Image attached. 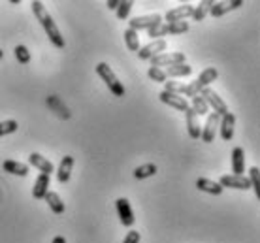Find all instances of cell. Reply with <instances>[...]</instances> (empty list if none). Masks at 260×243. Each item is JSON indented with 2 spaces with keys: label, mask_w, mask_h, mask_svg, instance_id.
Returning a JSON list of instances; mask_svg holds the SVG:
<instances>
[{
  "label": "cell",
  "mask_w": 260,
  "mask_h": 243,
  "mask_svg": "<svg viewBox=\"0 0 260 243\" xmlns=\"http://www.w3.org/2000/svg\"><path fill=\"white\" fill-rule=\"evenodd\" d=\"M30 6H32V12H34V15H36V19L40 21V25H42V28L46 30L47 38L51 40L53 46L59 47V49H64V46H66L64 38H62V34H60L59 26L55 25L53 17L49 15V13H47L46 6H44L40 0H34Z\"/></svg>",
  "instance_id": "obj_1"
},
{
  "label": "cell",
  "mask_w": 260,
  "mask_h": 243,
  "mask_svg": "<svg viewBox=\"0 0 260 243\" xmlns=\"http://www.w3.org/2000/svg\"><path fill=\"white\" fill-rule=\"evenodd\" d=\"M189 30V23L187 21H179V23H162L158 26H153L147 30L151 40H164V36H179Z\"/></svg>",
  "instance_id": "obj_2"
},
{
  "label": "cell",
  "mask_w": 260,
  "mask_h": 243,
  "mask_svg": "<svg viewBox=\"0 0 260 243\" xmlns=\"http://www.w3.org/2000/svg\"><path fill=\"white\" fill-rule=\"evenodd\" d=\"M96 74L102 78V81H104L106 85H108V89H110L111 92H113V96H124V87L123 83L119 81V78L115 76V72L111 70L110 66H108V62H98L96 64Z\"/></svg>",
  "instance_id": "obj_3"
},
{
  "label": "cell",
  "mask_w": 260,
  "mask_h": 243,
  "mask_svg": "<svg viewBox=\"0 0 260 243\" xmlns=\"http://www.w3.org/2000/svg\"><path fill=\"white\" fill-rule=\"evenodd\" d=\"M200 96L204 98V102L208 104V108L211 110L213 108V113H217L219 117H222V115H226L228 113V106L226 102L217 94V92L211 89V87H206V89H202L200 91Z\"/></svg>",
  "instance_id": "obj_4"
},
{
  "label": "cell",
  "mask_w": 260,
  "mask_h": 243,
  "mask_svg": "<svg viewBox=\"0 0 260 243\" xmlns=\"http://www.w3.org/2000/svg\"><path fill=\"white\" fill-rule=\"evenodd\" d=\"M162 25V15H158V13H151V15H140V17H134V19L128 21V28L132 30H149L153 26H158Z\"/></svg>",
  "instance_id": "obj_5"
},
{
  "label": "cell",
  "mask_w": 260,
  "mask_h": 243,
  "mask_svg": "<svg viewBox=\"0 0 260 243\" xmlns=\"http://www.w3.org/2000/svg\"><path fill=\"white\" fill-rule=\"evenodd\" d=\"M164 91L166 92H174V94H179L183 98H194L200 92L196 91L192 83H179V81H166L164 83Z\"/></svg>",
  "instance_id": "obj_6"
},
{
  "label": "cell",
  "mask_w": 260,
  "mask_h": 243,
  "mask_svg": "<svg viewBox=\"0 0 260 243\" xmlns=\"http://www.w3.org/2000/svg\"><path fill=\"white\" fill-rule=\"evenodd\" d=\"M181 62H185V53L183 51H174V53L164 51V53H160V55H156V57L151 59V66H156V68L181 64Z\"/></svg>",
  "instance_id": "obj_7"
},
{
  "label": "cell",
  "mask_w": 260,
  "mask_h": 243,
  "mask_svg": "<svg viewBox=\"0 0 260 243\" xmlns=\"http://www.w3.org/2000/svg\"><path fill=\"white\" fill-rule=\"evenodd\" d=\"M166 47H168L166 40H151L147 46L140 47L138 57H140L142 60H151L153 57H156V55H160V53L166 51Z\"/></svg>",
  "instance_id": "obj_8"
},
{
  "label": "cell",
  "mask_w": 260,
  "mask_h": 243,
  "mask_svg": "<svg viewBox=\"0 0 260 243\" xmlns=\"http://www.w3.org/2000/svg\"><path fill=\"white\" fill-rule=\"evenodd\" d=\"M219 121H221V117H219L217 113H213V112L208 113V121H206V125H204L202 134H200L202 142H206V144L215 142V136H217V130H219Z\"/></svg>",
  "instance_id": "obj_9"
},
{
  "label": "cell",
  "mask_w": 260,
  "mask_h": 243,
  "mask_svg": "<svg viewBox=\"0 0 260 243\" xmlns=\"http://www.w3.org/2000/svg\"><path fill=\"white\" fill-rule=\"evenodd\" d=\"M217 183L221 185L222 189H236V191H249L251 189V183L245 176H234V173L222 176Z\"/></svg>",
  "instance_id": "obj_10"
},
{
  "label": "cell",
  "mask_w": 260,
  "mask_h": 243,
  "mask_svg": "<svg viewBox=\"0 0 260 243\" xmlns=\"http://www.w3.org/2000/svg\"><path fill=\"white\" fill-rule=\"evenodd\" d=\"M115 207H117V215H119L121 224L126 226V228H130V226L134 224V221H136L134 211L130 207V202L126 198H117V200H115Z\"/></svg>",
  "instance_id": "obj_11"
},
{
  "label": "cell",
  "mask_w": 260,
  "mask_h": 243,
  "mask_svg": "<svg viewBox=\"0 0 260 243\" xmlns=\"http://www.w3.org/2000/svg\"><path fill=\"white\" fill-rule=\"evenodd\" d=\"M158 98H160V102L166 106H170V108H176L177 112H187L190 108L189 100L183 98V96H179V94H174V92H166L162 91L160 94H158Z\"/></svg>",
  "instance_id": "obj_12"
},
{
  "label": "cell",
  "mask_w": 260,
  "mask_h": 243,
  "mask_svg": "<svg viewBox=\"0 0 260 243\" xmlns=\"http://www.w3.org/2000/svg\"><path fill=\"white\" fill-rule=\"evenodd\" d=\"M192 10H194V6L189 4V2H185L181 6H177V8H174V10L166 12L164 19L168 21V23H179V21H185L187 17H190V15H192Z\"/></svg>",
  "instance_id": "obj_13"
},
{
  "label": "cell",
  "mask_w": 260,
  "mask_h": 243,
  "mask_svg": "<svg viewBox=\"0 0 260 243\" xmlns=\"http://www.w3.org/2000/svg\"><path fill=\"white\" fill-rule=\"evenodd\" d=\"M234 126H236V115L228 112L226 115H222L219 121V130H221V138L224 142H230L234 138Z\"/></svg>",
  "instance_id": "obj_14"
},
{
  "label": "cell",
  "mask_w": 260,
  "mask_h": 243,
  "mask_svg": "<svg viewBox=\"0 0 260 243\" xmlns=\"http://www.w3.org/2000/svg\"><path fill=\"white\" fill-rule=\"evenodd\" d=\"M217 78H219V72H217V68H213V66H211V68H206V70L198 76V79H196V81H192V85H194L196 91L200 92L202 89H206V87L211 85Z\"/></svg>",
  "instance_id": "obj_15"
},
{
  "label": "cell",
  "mask_w": 260,
  "mask_h": 243,
  "mask_svg": "<svg viewBox=\"0 0 260 243\" xmlns=\"http://www.w3.org/2000/svg\"><path fill=\"white\" fill-rule=\"evenodd\" d=\"M28 164L34 166V168H38L42 173H46V176H51L53 171H55V166L47 160L46 157H42L40 153H30L28 155Z\"/></svg>",
  "instance_id": "obj_16"
},
{
  "label": "cell",
  "mask_w": 260,
  "mask_h": 243,
  "mask_svg": "<svg viewBox=\"0 0 260 243\" xmlns=\"http://www.w3.org/2000/svg\"><path fill=\"white\" fill-rule=\"evenodd\" d=\"M240 6H243V2L241 0H230V2H213V6L209 10V13L213 15V17H221L224 13L232 12V10H238Z\"/></svg>",
  "instance_id": "obj_17"
},
{
  "label": "cell",
  "mask_w": 260,
  "mask_h": 243,
  "mask_svg": "<svg viewBox=\"0 0 260 243\" xmlns=\"http://www.w3.org/2000/svg\"><path fill=\"white\" fill-rule=\"evenodd\" d=\"M196 189L202 192H208V194H213V196H219V194H222V189L221 185L217 183V181H213V179H208V178H198L196 179Z\"/></svg>",
  "instance_id": "obj_18"
},
{
  "label": "cell",
  "mask_w": 260,
  "mask_h": 243,
  "mask_svg": "<svg viewBox=\"0 0 260 243\" xmlns=\"http://www.w3.org/2000/svg\"><path fill=\"white\" fill-rule=\"evenodd\" d=\"M232 173L234 176H245V153L243 147L232 149Z\"/></svg>",
  "instance_id": "obj_19"
},
{
  "label": "cell",
  "mask_w": 260,
  "mask_h": 243,
  "mask_svg": "<svg viewBox=\"0 0 260 243\" xmlns=\"http://www.w3.org/2000/svg\"><path fill=\"white\" fill-rule=\"evenodd\" d=\"M185 119H187V130H189V136L192 140H200V134H202V126L198 123V117H196V113L192 110H187L185 112Z\"/></svg>",
  "instance_id": "obj_20"
},
{
  "label": "cell",
  "mask_w": 260,
  "mask_h": 243,
  "mask_svg": "<svg viewBox=\"0 0 260 243\" xmlns=\"http://www.w3.org/2000/svg\"><path fill=\"white\" fill-rule=\"evenodd\" d=\"M44 200L47 202V205L51 207V211L55 213V215H62L66 210L64 202H62V198L59 196V192L55 191H47V194L44 196Z\"/></svg>",
  "instance_id": "obj_21"
},
{
  "label": "cell",
  "mask_w": 260,
  "mask_h": 243,
  "mask_svg": "<svg viewBox=\"0 0 260 243\" xmlns=\"http://www.w3.org/2000/svg\"><path fill=\"white\" fill-rule=\"evenodd\" d=\"M72 168H74V157L70 155H66L62 157L59 164V170H57V179H59V183H66L72 176Z\"/></svg>",
  "instance_id": "obj_22"
},
{
  "label": "cell",
  "mask_w": 260,
  "mask_h": 243,
  "mask_svg": "<svg viewBox=\"0 0 260 243\" xmlns=\"http://www.w3.org/2000/svg\"><path fill=\"white\" fill-rule=\"evenodd\" d=\"M47 191H49V176L40 173L38 178H36V183H34V187H32V196L36 198V200H44Z\"/></svg>",
  "instance_id": "obj_23"
},
{
  "label": "cell",
  "mask_w": 260,
  "mask_h": 243,
  "mask_svg": "<svg viewBox=\"0 0 260 243\" xmlns=\"http://www.w3.org/2000/svg\"><path fill=\"white\" fill-rule=\"evenodd\" d=\"M164 74H166V78H187V76H190L192 74V66L187 64V62H181V64H174V66H168L166 70H164Z\"/></svg>",
  "instance_id": "obj_24"
},
{
  "label": "cell",
  "mask_w": 260,
  "mask_h": 243,
  "mask_svg": "<svg viewBox=\"0 0 260 243\" xmlns=\"http://www.w3.org/2000/svg\"><path fill=\"white\" fill-rule=\"evenodd\" d=\"M4 171L13 173V176H19V178H26L28 176V166L19 162V160H4Z\"/></svg>",
  "instance_id": "obj_25"
},
{
  "label": "cell",
  "mask_w": 260,
  "mask_h": 243,
  "mask_svg": "<svg viewBox=\"0 0 260 243\" xmlns=\"http://www.w3.org/2000/svg\"><path fill=\"white\" fill-rule=\"evenodd\" d=\"M123 36H124V44H126V47H128L130 51H134V53L140 51V36H138L136 30L126 28Z\"/></svg>",
  "instance_id": "obj_26"
},
{
  "label": "cell",
  "mask_w": 260,
  "mask_h": 243,
  "mask_svg": "<svg viewBox=\"0 0 260 243\" xmlns=\"http://www.w3.org/2000/svg\"><path fill=\"white\" fill-rule=\"evenodd\" d=\"M211 6H213V2L211 0H204V2H200L198 6H194V10H192V21H204V17L209 13V10H211Z\"/></svg>",
  "instance_id": "obj_27"
},
{
  "label": "cell",
  "mask_w": 260,
  "mask_h": 243,
  "mask_svg": "<svg viewBox=\"0 0 260 243\" xmlns=\"http://www.w3.org/2000/svg\"><path fill=\"white\" fill-rule=\"evenodd\" d=\"M245 178L249 179V183H251V189L254 191V194H256V198L260 200V170L256 168V166H253V168H249L247 176Z\"/></svg>",
  "instance_id": "obj_28"
},
{
  "label": "cell",
  "mask_w": 260,
  "mask_h": 243,
  "mask_svg": "<svg viewBox=\"0 0 260 243\" xmlns=\"http://www.w3.org/2000/svg\"><path fill=\"white\" fill-rule=\"evenodd\" d=\"M190 110L196 113V117H200V115H208L209 113V108H208V104L204 102V98H202L200 94L198 96H194V98H190Z\"/></svg>",
  "instance_id": "obj_29"
},
{
  "label": "cell",
  "mask_w": 260,
  "mask_h": 243,
  "mask_svg": "<svg viewBox=\"0 0 260 243\" xmlns=\"http://www.w3.org/2000/svg\"><path fill=\"white\" fill-rule=\"evenodd\" d=\"M155 173H156V164L147 162V164L138 166L136 170H134V178L136 179H147V178H153Z\"/></svg>",
  "instance_id": "obj_30"
},
{
  "label": "cell",
  "mask_w": 260,
  "mask_h": 243,
  "mask_svg": "<svg viewBox=\"0 0 260 243\" xmlns=\"http://www.w3.org/2000/svg\"><path fill=\"white\" fill-rule=\"evenodd\" d=\"M13 55H15V59H17L19 64H28L30 62V51H28L26 46H15Z\"/></svg>",
  "instance_id": "obj_31"
},
{
  "label": "cell",
  "mask_w": 260,
  "mask_h": 243,
  "mask_svg": "<svg viewBox=\"0 0 260 243\" xmlns=\"http://www.w3.org/2000/svg\"><path fill=\"white\" fill-rule=\"evenodd\" d=\"M19 125H17V121H13V119H8V121H0V138L2 136H8V134H13V132H17Z\"/></svg>",
  "instance_id": "obj_32"
},
{
  "label": "cell",
  "mask_w": 260,
  "mask_h": 243,
  "mask_svg": "<svg viewBox=\"0 0 260 243\" xmlns=\"http://www.w3.org/2000/svg\"><path fill=\"white\" fill-rule=\"evenodd\" d=\"M147 76H149L153 81H156V83H166L168 81V78H166V74H164L162 68H156V66H149V70H147Z\"/></svg>",
  "instance_id": "obj_33"
},
{
  "label": "cell",
  "mask_w": 260,
  "mask_h": 243,
  "mask_svg": "<svg viewBox=\"0 0 260 243\" xmlns=\"http://www.w3.org/2000/svg\"><path fill=\"white\" fill-rule=\"evenodd\" d=\"M132 6H134V2L132 0H121V4H119V8L115 10V13H117V17L121 21L126 19L128 17L130 10H132Z\"/></svg>",
  "instance_id": "obj_34"
},
{
  "label": "cell",
  "mask_w": 260,
  "mask_h": 243,
  "mask_svg": "<svg viewBox=\"0 0 260 243\" xmlns=\"http://www.w3.org/2000/svg\"><path fill=\"white\" fill-rule=\"evenodd\" d=\"M140 239H142L140 232H138V230H130L128 234H126V237L123 239V243H140Z\"/></svg>",
  "instance_id": "obj_35"
},
{
  "label": "cell",
  "mask_w": 260,
  "mask_h": 243,
  "mask_svg": "<svg viewBox=\"0 0 260 243\" xmlns=\"http://www.w3.org/2000/svg\"><path fill=\"white\" fill-rule=\"evenodd\" d=\"M119 4H121V0H108V2H106L108 10H117Z\"/></svg>",
  "instance_id": "obj_36"
},
{
  "label": "cell",
  "mask_w": 260,
  "mask_h": 243,
  "mask_svg": "<svg viewBox=\"0 0 260 243\" xmlns=\"http://www.w3.org/2000/svg\"><path fill=\"white\" fill-rule=\"evenodd\" d=\"M51 243H66V239L62 236H55V237H53Z\"/></svg>",
  "instance_id": "obj_37"
},
{
  "label": "cell",
  "mask_w": 260,
  "mask_h": 243,
  "mask_svg": "<svg viewBox=\"0 0 260 243\" xmlns=\"http://www.w3.org/2000/svg\"><path fill=\"white\" fill-rule=\"evenodd\" d=\"M2 57H4V51H2V47H0V59H2Z\"/></svg>",
  "instance_id": "obj_38"
}]
</instances>
